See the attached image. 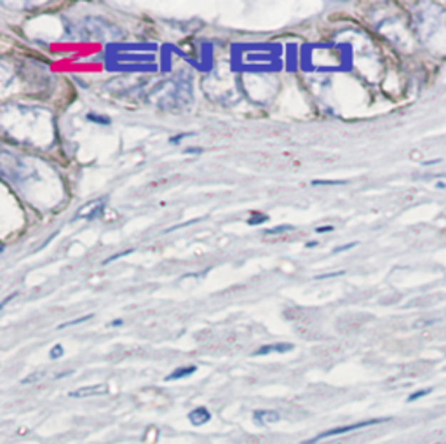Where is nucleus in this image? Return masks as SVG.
<instances>
[{
  "mask_svg": "<svg viewBox=\"0 0 446 444\" xmlns=\"http://www.w3.org/2000/svg\"><path fill=\"white\" fill-rule=\"evenodd\" d=\"M387 422V418H373V420H365V422H358V423H350V425L345 427H337V429H331L326 432H321V434L314 435V438L305 439L302 444H315L319 441H325L328 438H335V435H342V434H349V432L359 430V429H365V427H372V425H378V423H384Z\"/></svg>",
  "mask_w": 446,
  "mask_h": 444,
  "instance_id": "1",
  "label": "nucleus"
},
{
  "mask_svg": "<svg viewBox=\"0 0 446 444\" xmlns=\"http://www.w3.org/2000/svg\"><path fill=\"white\" fill-rule=\"evenodd\" d=\"M106 392H108V388H106V385H103V383H100V385H86V387L77 388V390L69 392V398H72V399L96 398V395H103L106 394Z\"/></svg>",
  "mask_w": 446,
  "mask_h": 444,
  "instance_id": "2",
  "label": "nucleus"
},
{
  "mask_svg": "<svg viewBox=\"0 0 446 444\" xmlns=\"http://www.w3.org/2000/svg\"><path fill=\"white\" fill-rule=\"evenodd\" d=\"M295 348V345L291 343H270V345H263V347L256 348L253 352L255 358H260V355H270V354H286V352H291Z\"/></svg>",
  "mask_w": 446,
  "mask_h": 444,
  "instance_id": "3",
  "label": "nucleus"
},
{
  "mask_svg": "<svg viewBox=\"0 0 446 444\" xmlns=\"http://www.w3.org/2000/svg\"><path fill=\"white\" fill-rule=\"evenodd\" d=\"M281 413L274 410H256L253 413L255 423L258 425H274V423L281 422Z\"/></svg>",
  "mask_w": 446,
  "mask_h": 444,
  "instance_id": "4",
  "label": "nucleus"
},
{
  "mask_svg": "<svg viewBox=\"0 0 446 444\" xmlns=\"http://www.w3.org/2000/svg\"><path fill=\"white\" fill-rule=\"evenodd\" d=\"M211 420V413L206 410V408H197L188 413V422L192 423L193 427H203Z\"/></svg>",
  "mask_w": 446,
  "mask_h": 444,
  "instance_id": "5",
  "label": "nucleus"
},
{
  "mask_svg": "<svg viewBox=\"0 0 446 444\" xmlns=\"http://www.w3.org/2000/svg\"><path fill=\"white\" fill-rule=\"evenodd\" d=\"M101 204H103V201H94V202H91V204L84 206V208L77 213V218L84 216V220H93V218H96L98 215H100L101 209H103V206Z\"/></svg>",
  "mask_w": 446,
  "mask_h": 444,
  "instance_id": "6",
  "label": "nucleus"
},
{
  "mask_svg": "<svg viewBox=\"0 0 446 444\" xmlns=\"http://www.w3.org/2000/svg\"><path fill=\"white\" fill-rule=\"evenodd\" d=\"M197 371V366H185V368H178V370H175L171 373V375H168L164 378V382H176V380L180 378H187V376L193 375V373Z\"/></svg>",
  "mask_w": 446,
  "mask_h": 444,
  "instance_id": "7",
  "label": "nucleus"
},
{
  "mask_svg": "<svg viewBox=\"0 0 446 444\" xmlns=\"http://www.w3.org/2000/svg\"><path fill=\"white\" fill-rule=\"evenodd\" d=\"M265 221H268L267 215H263V213H253V215L250 216V220H248V225H253V227H256V225H263Z\"/></svg>",
  "mask_w": 446,
  "mask_h": 444,
  "instance_id": "8",
  "label": "nucleus"
},
{
  "mask_svg": "<svg viewBox=\"0 0 446 444\" xmlns=\"http://www.w3.org/2000/svg\"><path fill=\"white\" fill-rule=\"evenodd\" d=\"M63 355H65V348H63V345H60V343H56V345H54V347L49 350V358H51V359H54V360L61 359Z\"/></svg>",
  "mask_w": 446,
  "mask_h": 444,
  "instance_id": "9",
  "label": "nucleus"
},
{
  "mask_svg": "<svg viewBox=\"0 0 446 444\" xmlns=\"http://www.w3.org/2000/svg\"><path fill=\"white\" fill-rule=\"evenodd\" d=\"M91 319H93V314L84 316V317H78V319H75V321H69V323H63V324H60V330H63V328H69V326H75V324L86 323V321H91Z\"/></svg>",
  "mask_w": 446,
  "mask_h": 444,
  "instance_id": "10",
  "label": "nucleus"
},
{
  "mask_svg": "<svg viewBox=\"0 0 446 444\" xmlns=\"http://www.w3.org/2000/svg\"><path fill=\"white\" fill-rule=\"evenodd\" d=\"M88 121H94V124H110V118L108 117H100V115H88Z\"/></svg>",
  "mask_w": 446,
  "mask_h": 444,
  "instance_id": "11",
  "label": "nucleus"
},
{
  "mask_svg": "<svg viewBox=\"0 0 446 444\" xmlns=\"http://www.w3.org/2000/svg\"><path fill=\"white\" fill-rule=\"evenodd\" d=\"M286 230H293V225H283V227H275V228L265 230V233H267V236H275V233L286 232Z\"/></svg>",
  "mask_w": 446,
  "mask_h": 444,
  "instance_id": "12",
  "label": "nucleus"
},
{
  "mask_svg": "<svg viewBox=\"0 0 446 444\" xmlns=\"http://www.w3.org/2000/svg\"><path fill=\"white\" fill-rule=\"evenodd\" d=\"M44 373H35V375H31V376H26V378H23L21 380V383L23 385H26V383H34V382H37V380H41V378H44Z\"/></svg>",
  "mask_w": 446,
  "mask_h": 444,
  "instance_id": "13",
  "label": "nucleus"
},
{
  "mask_svg": "<svg viewBox=\"0 0 446 444\" xmlns=\"http://www.w3.org/2000/svg\"><path fill=\"white\" fill-rule=\"evenodd\" d=\"M345 183V181H335V180H314L313 185L314 186H319V185H342Z\"/></svg>",
  "mask_w": 446,
  "mask_h": 444,
  "instance_id": "14",
  "label": "nucleus"
},
{
  "mask_svg": "<svg viewBox=\"0 0 446 444\" xmlns=\"http://www.w3.org/2000/svg\"><path fill=\"white\" fill-rule=\"evenodd\" d=\"M429 392H431V388H429V390H420V392H415V394H412L408 398V401H415V399H418V398H422V395H427Z\"/></svg>",
  "mask_w": 446,
  "mask_h": 444,
  "instance_id": "15",
  "label": "nucleus"
},
{
  "mask_svg": "<svg viewBox=\"0 0 446 444\" xmlns=\"http://www.w3.org/2000/svg\"><path fill=\"white\" fill-rule=\"evenodd\" d=\"M354 246H356V243H353V244H345V246H340V248L333 249V255H338V253H342V251H347V249L354 248Z\"/></svg>",
  "mask_w": 446,
  "mask_h": 444,
  "instance_id": "16",
  "label": "nucleus"
},
{
  "mask_svg": "<svg viewBox=\"0 0 446 444\" xmlns=\"http://www.w3.org/2000/svg\"><path fill=\"white\" fill-rule=\"evenodd\" d=\"M326 232H333V227H331V225H325V227L315 228V233H326Z\"/></svg>",
  "mask_w": 446,
  "mask_h": 444,
  "instance_id": "17",
  "label": "nucleus"
},
{
  "mask_svg": "<svg viewBox=\"0 0 446 444\" xmlns=\"http://www.w3.org/2000/svg\"><path fill=\"white\" fill-rule=\"evenodd\" d=\"M343 272H337V273H323V276H318L315 279H330V277H337V276H342Z\"/></svg>",
  "mask_w": 446,
  "mask_h": 444,
  "instance_id": "18",
  "label": "nucleus"
},
{
  "mask_svg": "<svg viewBox=\"0 0 446 444\" xmlns=\"http://www.w3.org/2000/svg\"><path fill=\"white\" fill-rule=\"evenodd\" d=\"M188 134H178V136L176 138H171V140H169V143H178V141H181L183 140V138H187Z\"/></svg>",
  "mask_w": 446,
  "mask_h": 444,
  "instance_id": "19",
  "label": "nucleus"
},
{
  "mask_svg": "<svg viewBox=\"0 0 446 444\" xmlns=\"http://www.w3.org/2000/svg\"><path fill=\"white\" fill-rule=\"evenodd\" d=\"M318 246V241H310V243L305 244V248H315Z\"/></svg>",
  "mask_w": 446,
  "mask_h": 444,
  "instance_id": "20",
  "label": "nucleus"
},
{
  "mask_svg": "<svg viewBox=\"0 0 446 444\" xmlns=\"http://www.w3.org/2000/svg\"><path fill=\"white\" fill-rule=\"evenodd\" d=\"M122 324V321L119 319V321H113V323H110V326H121Z\"/></svg>",
  "mask_w": 446,
  "mask_h": 444,
  "instance_id": "21",
  "label": "nucleus"
}]
</instances>
